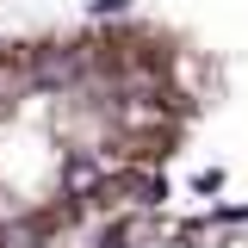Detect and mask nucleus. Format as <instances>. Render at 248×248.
I'll use <instances>...</instances> for the list:
<instances>
[]
</instances>
